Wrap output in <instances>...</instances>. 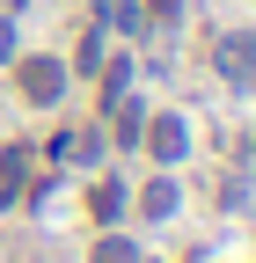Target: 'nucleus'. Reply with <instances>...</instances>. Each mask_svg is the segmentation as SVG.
Wrapping results in <instances>:
<instances>
[{
	"label": "nucleus",
	"instance_id": "f257e3e1",
	"mask_svg": "<svg viewBox=\"0 0 256 263\" xmlns=\"http://www.w3.org/2000/svg\"><path fill=\"white\" fill-rule=\"evenodd\" d=\"M220 73H227V88L256 95V37H249V29H234V37H220Z\"/></svg>",
	"mask_w": 256,
	"mask_h": 263
},
{
	"label": "nucleus",
	"instance_id": "f03ea898",
	"mask_svg": "<svg viewBox=\"0 0 256 263\" xmlns=\"http://www.w3.org/2000/svg\"><path fill=\"white\" fill-rule=\"evenodd\" d=\"M22 95L29 103H59V95H66V66L59 59H29L22 66Z\"/></svg>",
	"mask_w": 256,
	"mask_h": 263
},
{
	"label": "nucleus",
	"instance_id": "7ed1b4c3",
	"mask_svg": "<svg viewBox=\"0 0 256 263\" xmlns=\"http://www.w3.org/2000/svg\"><path fill=\"white\" fill-rule=\"evenodd\" d=\"M139 139H147V154H154V161H161V168H169V161H183V146H190V132H183V117H154V124L139 132Z\"/></svg>",
	"mask_w": 256,
	"mask_h": 263
},
{
	"label": "nucleus",
	"instance_id": "20e7f679",
	"mask_svg": "<svg viewBox=\"0 0 256 263\" xmlns=\"http://www.w3.org/2000/svg\"><path fill=\"white\" fill-rule=\"evenodd\" d=\"M139 212H147V219H169V212H176V183H169V176H154V183L139 190Z\"/></svg>",
	"mask_w": 256,
	"mask_h": 263
},
{
	"label": "nucleus",
	"instance_id": "39448f33",
	"mask_svg": "<svg viewBox=\"0 0 256 263\" xmlns=\"http://www.w3.org/2000/svg\"><path fill=\"white\" fill-rule=\"evenodd\" d=\"M117 212H124V183H110V176H103V183L88 190V219H117Z\"/></svg>",
	"mask_w": 256,
	"mask_h": 263
},
{
	"label": "nucleus",
	"instance_id": "423d86ee",
	"mask_svg": "<svg viewBox=\"0 0 256 263\" xmlns=\"http://www.w3.org/2000/svg\"><path fill=\"white\" fill-rule=\"evenodd\" d=\"M124 88H132V66H124V59H103V103H124Z\"/></svg>",
	"mask_w": 256,
	"mask_h": 263
},
{
	"label": "nucleus",
	"instance_id": "0eeeda50",
	"mask_svg": "<svg viewBox=\"0 0 256 263\" xmlns=\"http://www.w3.org/2000/svg\"><path fill=\"white\" fill-rule=\"evenodd\" d=\"M95 263H139V249L124 234H103V241H95Z\"/></svg>",
	"mask_w": 256,
	"mask_h": 263
},
{
	"label": "nucleus",
	"instance_id": "6e6552de",
	"mask_svg": "<svg viewBox=\"0 0 256 263\" xmlns=\"http://www.w3.org/2000/svg\"><path fill=\"white\" fill-rule=\"evenodd\" d=\"M0 176H8V190H22V176H29V154H22V146H8V154H0Z\"/></svg>",
	"mask_w": 256,
	"mask_h": 263
},
{
	"label": "nucleus",
	"instance_id": "1a4fd4ad",
	"mask_svg": "<svg viewBox=\"0 0 256 263\" xmlns=\"http://www.w3.org/2000/svg\"><path fill=\"white\" fill-rule=\"evenodd\" d=\"M74 66H81V73H95V66H103V29H88V37H81V59H74Z\"/></svg>",
	"mask_w": 256,
	"mask_h": 263
},
{
	"label": "nucleus",
	"instance_id": "9d476101",
	"mask_svg": "<svg viewBox=\"0 0 256 263\" xmlns=\"http://www.w3.org/2000/svg\"><path fill=\"white\" fill-rule=\"evenodd\" d=\"M0 59H15V22L0 15Z\"/></svg>",
	"mask_w": 256,
	"mask_h": 263
},
{
	"label": "nucleus",
	"instance_id": "9b49d317",
	"mask_svg": "<svg viewBox=\"0 0 256 263\" xmlns=\"http://www.w3.org/2000/svg\"><path fill=\"white\" fill-rule=\"evenodd\" d=\"M8 8H29V0H8Z\"/></svg>",
	"mask_w": 256,
	"mask_h": 263
}]
</instances>
